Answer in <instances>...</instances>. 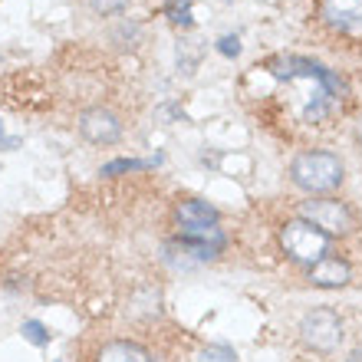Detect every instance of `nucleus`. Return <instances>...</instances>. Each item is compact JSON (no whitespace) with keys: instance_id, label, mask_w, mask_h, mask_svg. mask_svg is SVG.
<instances>
[{"instance_id":"15","label":"nucleus","mask_w":362,"mask_h":362,"mask_svg":"<svg viewBox=\"0 0 362 362\" xmlns=\"http://www.w3.org/2000/svg\"><path fill=\"white\" fill-rule=\"evenodd\" d=\"M218 49L224 53V57H238V53H240V40H238V37H230V33H228V37H221V40H218Z\"/></svg>"},{"instance_id":"3","label":"nucleus","mask_w":362,"mask_h":362,"mask_svg":"<svg viewBox=\"0 0 362 362\" xmlns=\"http://www.w3.org/2000/svg\"><path fill=\"white\" fill-rule=\"evenodd\" d=\"M280 244H284L286 257L296 260V264H320L326 257V247H329V238H326L320 228H313L310 221H286L284 230H280Z\"/></svg>"},{"instance_id":"11","label":"nucleus","mask_w":362,"mask_h":362,"mask_svg":"<svg viewBox=\"0 0 362 362\" xmlns=\"http://www.w3.org/2000/svg\"><path fill=\"white\" fill-rule=\"evenodd\" d=\"M165 13H168L172 23H178V27H191V0H168V4H165Z\"/></svg>"},{"instance_id":"17","label":"nucleus","mask_w":362,"mask_h":362,"mask_svg":"<svg viewBox=\"0 0 362 362\" xmlns=\"http://www.w3.org/2000/svg\"><path fill=\"white\" fill-rule=\"evenodd\" d=\"M356 135H359V142H362V119L356 122Z\"/></svg>"},{"instance_id":"2","label":"nucleus","mask_w":362,"mask_h":362,"mask_svg":"<svg viewBox=\"0 0 362 362\" xmlns=\"http://www.w3.org/2000/svg\"><path fill=\"white\" fill-rule=\"evenodd\" d=\"M290 178L296 188L310 191V194H323V191L339 188L343 181V162L329 152H303L296 155L290 165Z\"/></svg>"},{"instance_id":"14","label":"nucleus","mask_w":362,"mask_h":362,"mask_svg":"<svg viewBox=\"0 0 362 362\" xmlns=\"http://www.w3.org/2000/svg\"><path fill=\"white\" fill-rule=\"evenodd\" d=\"M152 162H135V158H119V162H109L103 168V175H122V172H142Z\"/></svg>"},{"instance_id":"9","label":"nucleus","mask_w":362,"mask_h":362,"mask_svg":"<svg viewBox=\"0 0 362 362\" xmlns=\"http://www.w3.org/2000/svg\"><path fill=\"white\" fill-rule=\"evenodd\" d=\"M349 264L339 257H323L320 264L310 267V284L313 286H326V290H333V286H346L349 284Z\"/></svg>"},{"instance_id":"7","label":"nucleus","mask_w":362,"mask_h":362,"mask_svg":"<svg viewBox=\"0 0 362 362\" xmlns=\"http://www.w3.org/2000/svg\"><path fill=\"white\" fill-rule=\"evenodd\" d=\"M320 17L343 37H362V0H323Z\"/></svg>"},{"instance_id":"8","label":"nucleus","mask_w":362,"mask_h":362,"mask_svg":"<svg viewBox=\"0 0 362 362\" xmlns=\"http://www.w3.org/2000/svg\"><path fill=\"white\" fill-rule=\"evenodd\" d=\"M79 132L95 145H112L122 135V122L112 112H105V109H93V112H86L79 119Z\"/></svg>"},{"instance_id":"16","label":"nucleus","mask_w":362,"mask_h":362,"mask_svg":"<svg viewBox=\"0 0 362 362\" xmlns=\"http://www.w3.org/2000/svg\"><path fill=\"white\" fill-rule=\"evenodd\" d=\"M122 4H125V0H93V7L103 10V13H105V10H119Z\"/></svg>"},{"instance_id":"10","label":"nucleus","mask_w":362,"mask_h":362,"mask_svg":"<svg viewBox=\"0 0 362 362\" xmlns=\"http://www.w3.org/2000/svg\"><path fill=\"white\" fill-rule=\"evenodd\" d=\"M95 362H152L148 349H142L139 343H129V339H115V343H105L95 356Z\"/></svg>"},{"instance_id":"4","label":"nucleus","mask_w":362,"mask_h":362,"mask_svg":"<svg viewBox=\"0 0 362 362\" xmlns=\"http://www.w3.org/2000/svg\"><path fill=\"white\" fill-rule=\"evenodd\" d=\"M175 221H178L185 240H218V244H224V234L218 230V211L211 208L208 201H181L175 208Z\"/></svg>"},{"instance_id":"12","label":"nucleus","mask_w":362,"mask_h":362,"mask_svg":"<svg viewBox=\"0 0 362 362\" xmlns=\"http://www.w3.org/2000/svg\"><path fill=\"white\" fill-rule=\"evenodd\" d=\"M20 333H23V339H30V343H33V346H47V343H49L47 326H43V323H37V320H27Z\"/></svg>"},{"instance_id":"5","label":"nucleus","mask_w":362,"mask_h":362,"mask_svg":"<svg viewBox=\"0 0 362 362\" xmlns=\"http://www.w3.org/2000/svg\"><path fill=\"white\" fill-rule=\"evenodd\" d=\"M303 221H310L313 228H320L329 238V234H353L356 230V214L346 208L343 201L336 198H310L303 201L300 208Z\"/></svg>"},{"instance_id":"1","label":"nucleus","mask_w":362,"mask_h":362,"mask_svg":"<svg viewBox=\"0 0 362 362\" xmlns=\"http://www.w3.org/2000/svg\"><path fill=\"white\" fill-rule=\"evenodd\" d=\"M260 73L286 83V95H290V112L300 115L303 122H323L326 115L333 112L336 105L343 103V79L329 73L326 66L313 63L303 57H274Z\"/></svg>"},{"instance_id":"13","label":"nucleus","mask_w":362,"mask_h":362,"mask_svg":"<svg viewBox=\"0 0 362 362\" xmlns=\"http://www.w3.org/2000/svg\"><path fill=\"white\" fill-rule=\"evenodd\" d=\"M198 362H238V356H234L230 346H208V349L198 356Z\"/></svg>"},{"instance_id":"6","label":"nucleus","mask_w":362,"mask_h":362,"mask_svg":"<svg viewBox=\"0 0 362 362\" xmlns=\"http://www.w3.org/2000/svg\"><path fill=\"white\" fill-rule=\"evenodd\" d=\"M300 333H303V343L313 346L316 353H333L343 343V320L333 310H313L303 316Z\"/></svg>"}]
</instances>
